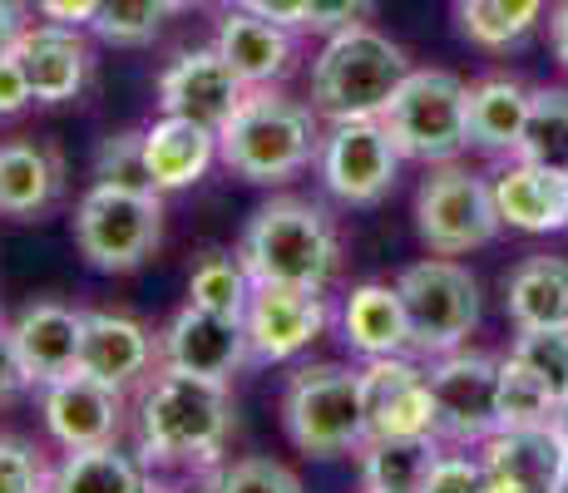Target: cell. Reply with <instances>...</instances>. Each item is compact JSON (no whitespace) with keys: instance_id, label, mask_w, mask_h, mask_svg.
Masks as SVG:
<instances>
[{"instance_id":"obj_1","label":"cell","mask_w":568,"mask_h":493,"mask_svg":"<svg viewBox=\"0 0 568 493\" xmlns=\"http://www.w3.org/2000/svg\"><path fill=\"white\" fill-rule=\"evenodd\" d=\"M233 434V394L223 380H199L183 370H159L139 400V454L149 469H207L217 474L223 444Z\"/></svg>"},{"instance_id":"obj_2","label":"cell","mask_w":568,"mask_h":493,"mask_svg":"<svg viewBox=\"0 0 568 493\" xmlns=\"http://www.w3.org/2000/svg\"><path fill=\"white\" fill-rule=\"evenodd\" d=\"M237 257L257 287L326 291V281L342 267V237L326 207L307 197H272L247 217Z\"/></svg>"},{"instance_id":"obj_3","label":"cell","mask_w":568,"mask_h":493,"mask_svg":"<svg viewBox=\"0 0 568 493\" xmlns=\"http://www.w3.org/2000/svg\"><path fill=\"white\" fill-rule=\"evenodd\" d=\"M322 153L316 109L297 104L277 84H257L237 104V114L217 129V158L243 183H287L312 168Z\"/></svg>"},{"instance_id":"obj_4","label":"cell","mask_w":568,"mask_h":493,"mask_svg":"<svg viewBox=\"0 0 568 493\" xmlns=\"http://www.w3.org/2000/svg\"><path fill=\"white\" fill-rule=\"evenodd\" d=\"M410 60L390 35L362 25H346L326 35L312 64V109L332 124L342 119H381L396 90L406 84Z\"/></svg>"},{"instance_id":"obj_5","label":"cell","mask_w":568,"mask_h":493,"mask_svg":"<svg viewBox=\"0 0 568 493\" xmlns=\"http://www.w3.org/2000/svg\"><path fill=\"white\" fill-rule=\"evenodd\" d=\"M282 430L312 459L356 454L366 444V400L362 370L346 366H297L282 390Z\"/></svg>"},{"instance_id":"obj_6","label":"cell","mask_w":568,"mask_h":493,"mask_svg":"<svg viewBox=\"0 0 568 493\" xmlns=\"http://www.w3.org/2000/svg\"><path fill=\"white\" fill-rule=\"evenodd\" d=\"M381 124L390 129L400 158L425 168L455 163L469 148V84L450 70H410Z\"/></svg>"},{"instance_id":"obj_7","label":"cell","mask_w":568,"mask_h":493,"mask_svg":"<svg viewBox=\"0 0 568 493\" xmlns=\"http://www.w3.org/2000/svg\"><path fill=\"white\" fill-rule=\"evenodd\" d=\"M400 306H406L410 350L420 356H450L479 326V281L455 257L410 261L396 277Z\"/></svg>"},{"instance_id":"obj_8","label":"cell","mask_w":568,"mask_h":493,"mask_svg":"<svg viewBox=\"0 0 568 493\" xmlns=\"http://www.w3.org/2000/svg\"><path fill=\"white\" fill-rule=\"evenodd\" d=\"M163 237V203L144 193L94 183L74 203V243L94 271H134L154 257Z\"/></svg>"},{"instance_id":"obj_9","label":"cell","mask_w":568,"mask_h":493,"mask_svg":"<svg viewBox=\"0 0 568 493\" xmlns=\"http://www.w3.org/2000/svg\"><path fill=\"white\" fill-rule=\"evenodd\" d=\"M495 188L460 163H435V173L415 193V233L435 257H465L475 247H489L499 233Z\"/></svg>"},{"instance_id":"obj_10","label":"cell","mask_w":568,"mask_h":493,"mask_svg":"<svg viewBox=\"0 0 568 493\" xmlns=\"http://www.w3.org/2000/svg\"><path fill=\"white\" fill-rule=\"evenodd\" d=\"M316 173H322L326 193L342 197L346 207H376L396 188L400 148L381 119H342L322 134Z\"/></svg>"},{"instance_id":"obj_11","label":"cell","mask_w":568,"mask_h":493,"mask_svg":"<svg viewBox=\"0 0 568 493\" xmlns=\"http://www.w3.org/2000/svg\"><path fill=\"white\" fill-rule=\"evenodd\" d=\"M435 434L450 444H485L499 430V360L485 350H450L430 370Z\"/></svg>"},{"instance_id":"obj_12","label":"cell","mask_w":568,"mask_h":493,"mask_svg":"<svg viewBox=\"0 0 568 493\" xmlns=\"http://www.w3.org/2000/svg\"><path fill=\"white\" fill-rule=\"evenodd\" d=\"M159 360L169 370L199 380H233L243 366H253V350H247V326L243 316H217L203 306H183L159 336Z\"/></svg>"},{"instance_id":"obj_13","label":"cell","mask_w":568,"mask_h":493,"mask_svg":"<svg viewBox=\"0 0 568 493\" xmlns=\"http://www.w3.org/2000/svg\"><path fill=\"white\" fill-rule=\"evenodd\" d=\"M332 321V306L322 291L307 287H253V301L243 311L247 350L253 366H282V360L302 356Z\"/></svg>"},{"instance_id":"obj_14","label":"cell","mask_w":568,"mask_h":493,"mask_svg":"<svg viewBox=\"0 0 568 493\" xmlns=\"http://www.w3.org/2000/svg\"><path fill=\"white\" fill-rule=\"evenodd\" d=\"M253 84H243V74L217 54V45L207 50H183L169 70L159 74V109L179 119H199L207 129H223L237 114V104L247 99Z\"/></svg>"},{"instance_id":"obj_15","label":"cell","mask_w":568,"mask_h":493,"mask_svg":"<svg viewBox=\"0 0 568 493\" xmlns=\"http://www.w3.org/2000/svg\"><path fill=\"white\" fill-rule=\"evenodd\" d=\"M45 390V430L54 434L60 449H94V444H114L124 430V390L90 380L84 370L50 380Z\"/></svg>"},{"instance_id":"obj_16","label":"cell","mask_w":568,"mask_h":493,"mask_svg":"<svg viewBox=\"0 0 568 493\" xmlns=\"http://www.w3.org/2000/svg\"><path fill=\"white\" fill-rule=\"evenodd\" d=\"M362 400H366V440L371 434H435L430 376L406 356L371 360L362 370Z\"/></svg>"},{"instance_id":"obj_17","label":"cell","mask_w":568,"mask_h":493,"mask_svg":"<svg viewBox=\"0 0 568 493\" xmlns=\"http://www.w3.org/2000/svg\"><path fill=\"white\" fill-rule=\"evenodd\" d=\"M20 60L30 80V94L36 104L45 109H60V104H74L90 84V70H94V54H90V40L80 35V25H26L20 45L10 50Z\"/></svg>"},{"instance_id":"obj_18","label":"cell","mask_w":568,"mask_h":493,"mask_svg":"<svg viewBox=\"0 0 568 493\" xmlns=\"http://www.w3.org/2000/svg\"><path fill=\"white\" fill-rule=\"evenodd\" d=\"M159 360V341L144 321L119 311H84V346H80V370L90 380H104L114 390H129L149 376Z\"/></svg>"},{"instance_id":"obj_19","label":"cell","mask_w":568,"mask_h":493,"mask_svg":"<svg viewBox=\"0 0 568 493\" xmlns=\"http://www.w3.org/2000/svg\"><path fill=\"white\" fill-rule=\"evenodd\" d=\"M217 54L243 74V84H282L297 70V30L277 25V20H262L253 10H227L223 25H217Z\"/></svg>"},{"instance_id":"obj_20","label":"cell","mask_w":568,"mask_h":493,"mask_svg":"<svg viewBox=\"0 0 568 493\" xmlns=\"http://www.w3.org/2000/svg\"><path fill=\"white\" fill-rule=\"evenodd\" d=\"M10 336H16L30 380H36V386H50V380L80 370L84 311H74V306H64V301H30L26 311L16 316Z\"/></svg>"},{"instance_id":"obj_21","label":"cell","mask_w":568,"mask_h":493,"mask_svg":"<svg viewBox=\"0 0 568 493\" xmlns=\"http://www.w3.org/2000/svg\"><path fill=\"white\" fill-rule=\"evenodd\" d=\"M489 188H495L499 223L515 227V233H559V227H568V173L515 158L505 173L489 178Z\"/></svg>"},{"instance_id":"obj_22","label":"cell","mask_w":568,"mask_h":493,"mask_svg":"<svg viewBox=\"0 0 568 493\" xmlns=\"http://www.w3.org/2000/svg\"><path fill=\"white\" fill-rule=\"evenodd\" d=\"M144 148H149V168H154L159 193H179V188H193L213 168L217 129L199 124V119L163 114L154 129H144Z\"/></svg>"},{"instance_id":"obj_23","label":"cell","mask_w":568,"mask_h":493,"mask_svg":"<svg viewBox=\"0 0 568 493\" xmlns=\"http://www.w3.org/2000/svg\"><path fill=\"white\" fill-rule=\"evenodd\" d=\"M356 454L366 493H425L445 449L435 434H371Z\"/></svg>"},{"instance_id":"obj_24","label":"cell","mask_w":568,"mask_h":493,"mask_svg":"<svg viewBox=\"0 0 568 493\" xmlns=\"http://www.w3.org/2000/svg\"><path fill=\"white\" fill-rule=\"evenodd\" d=\"M342 336H346V346L362 350L366 360L410 350V326H406L400 291L386 287V281H366V287H356L342 306Z\"/></svg>"},{"instance_id":"obj_25","label":"cell","mask_w":568,"mask_h":493,"mask_svg":"<svg viewBox=\"0 0 568 493\" xmlns=\"http://www.w3.org/2000/svg\"><path fill=\"white\" fill-rule=\"evenodd\" d=\"M505 311L519 331L568 326V261L564 257H524L505 281Z\"/></svg>"},{"instance_id":"obj_26","label":"cell","mask_w":568,"mask_h":493,"mask_svg":"<svg viewBox=\"0 0 568 493\" xmlns=\"http://www.w3.org/2000/svg\"><path fill=\"white\" fill-rule=\"evenodd\" d=\"M60 153L45 144H0V213L36 217L60 193Z\"/></svg>"},{"instance_id":"obj_27","label":"cell","mask_w":568,"mask_h":493,"mask_svg":"<svg viewBox=\"0 0 568 493\" xmlns=\"http://www.w3.org/2000/svg\"><path fill=\"white\" fill-rule=\"evenodd\" d=\"M529 94L515 80H485L469 90V144L489 153H515L529 119Z\"/></svg>"},{"instance_id":"obj_28","label":"cell","mask_w":568,"mask_h":493,"mask_svg":"<svg viewBox=\"0 0 568 493\" xmlns=\"http://www.w3.org/2000/svg\"><path fill=\"white\" fill-rule=\"evenodd\" d=\"M149 479L134 454L119 444H94V449H64L54 464V493H144Z\"/></svg>"},{"instance_id":"obj_29","label":"cell","mask_w":568,"mask_h":493,"mask_svg":"<svg viewBox=\"0 0 568 493\" xmlns=\"http://www.w3.org/2000/svg\"><path fill=\"white\" fill-rule=\"evenodd\" d=\"M257 281L247 277L237 251H203L189 271V301L217 316H243Z\"/></svg>"},{"instance_id":"obj_30","label":"cell","mask_w":568,"mask_h":493,"mask_svg":"<svg viewBox=\"0 0 568 493\" xmlns=\"http://www.w3.org/2000/svg\"><path fill=\"white\" fill-rule=\"evenodd\" d=\"M515 158L568 173V90H534Z\"/></svg>"},{"instance_id":"obj_31","label":"cell","mask_w":568,"mask_h":493,"mask_svg":"<svg viewBox=\"0 0 568 493\" xmlns=\"http://www.w3.org/2000/svg\"><path fill=\"white\" fill-rule=\"evenodd\" d=\"M544 0H460V30L479 50H509L539 25Z\"/></svg>"},{"instance_id":"obj_32","label":"cell","mask_w":568,"mask_h":493,"mask_svg":"<svg viewBox=\"0 0 568 493\" xmlns=\"http://www.w3.org/2000/svg\"><path fill=\"white\" fill-rule=\"evenodd\" d=\"M169 16H173L169 0H100L90 30L100 40H109V45L139 50V45H149V40L159 35Z\"/></svg>"},{"instance_id":"obj_33","label":"cell","mask_w":568,"mask_h":493,"mask_svg":"<svg viewBox=\"0 0 568 493\" xmlns=\"http://www.w3.org/2000/svg\"><path fill=\"white\" fill-rule=\"evenodd\" d=\"M94 183H104V188H124V193L159 197L154 168H149L144 134H134V129H129V134L104 138L100 153H94Z\"/></svg>"},{"instance_id":"obj_34","label":"cell","mask_w":568,"mask_h":493,"mask_svg":"<svg viewBox=\"0 0 568 493\" xmlns=\"http://www.w3.org/2000/svg\"><path fill=\"white\" fill-rule=\"evenodd\" d=\"M559 400L539 386L524 366L499 360V430H529V424H549Z\"/></svg>"},{"instance_id":"obj_35","label":"cell","mask_w":568,"mask_h":493,"mask_svg":"<svg viewBox=\"0 0 568 493\" xmlns=\"http://www.w3.org/2000/svg\"><path fill=\"white\" fill-rule=\"evenodd\" d=\"M509 360L524 366L554 400L568 394V326H549V331H519Z\"/></svg>"},{"instance_id":"obj_36","label":"cell","mask_w":568,"mask_h":493,"mask_svg":"<svg viewBox=\"0 0 568 493\" xmlns=\"http://www.w3.org/2000/svg\"><path fill=\"white\" fill-rule=\"evenodd\" d=\"M207 493H302V479L277 459H233L207 479Z\"/></svg>"},{"instance_id":"obj_37","label":"cell","mask_w":568,"mask_h":493,"mask_svg":"<svg viewBox=\"0 0 568 493\" xmlns=\"http://www.w3.org/2000/svg\"><path fill=\"white\" fill-rule=\"evenodd\" d=\"M54 469L40 459V449L16 434H0V493H50Z\"/></svg>"},{"instance_id":"obj_38","label":"cell","mask_w":568,"mask_h":493,"mask_svg":"<svg viewBox=\"0 0 568 493\" xmlns=\"http://www.w3.org/2000/svg\"><path fill=\"white\" fill-rule=\"evenodd\" d=\"M425 493H489L485 459L440 454V464H435V474H430V484H425Z\"/></svg>"},{"instance_id":"obj_39","label":"cell","mask_w":568,"mask_h":493,"mask_svg":"<svg viewBox=\"0 0 568 493\" xmlns=\"http://www.w3.org/2000/svg\"><path fill=\"white\" fill-rule=\"evenodd\" d=\"M376 0H307V25L312 35H336L346 25H362Z\"/></svg>"},{"instance_id":"obj_40","label":"cell","mask_w":568,"mask_h":493,"mask_svg":"<svg viewBox=\"0 0 568 493\" xmlns=\"http://www.w3.org/2000/svg\"><path fill=\"white\" fill-rule=\"evenodd\" d=\"M36 380H30V370H26V360H20V346H16V336L0 326V404H16L20 394H26Z\"/></svg>"},{"instance_id":"obj_41","label":"cell","mask_w":568,"mask_h":493,"mask_svg":"<svg viewBox=\"0 0 568 493\" xmlns=\"http://www.w3.org/2000/svg\"><path fill=\"white\" fill-rule=\"evenodd\" d=\"M30 104H36V94H30L26 70H20V60H16V54H6V60H0V119H16V114H26Z\"/></svg>"},{"instance_id":"obj_42","label":"cell","mask_w":568,"mask_h":493,"mask_svg":"<svg viewBox=\"0 0 568 493\" xmlns=\"http://www.w3.org/2000/svg\"><path fill=\"white\" fill-rule=\"evenodd\" d=\"M237 10H253L262 20H277V25L302 30L307 25V0H233Z\"/></svg>"},{"instance_id":"obj_43","label":"cell","mask_w":568,"mask_h":493,"mask_svg":"<svg viewBox=\"0 0 568 493\" xmlns=\"http://www.w3.org/2000/svg\"><path fill=\"white\" fill-rule=\"evenodd\" d=\"M40 20H54V25H90L100 0H36Z\"/></svg>"},{"instance_id":"obj_44","label":"cell","mask_w":568,"mask_h":493,"mask_svg":"<svg viewBox=\"0 0 568 493\" xmlns=\"http://www.w3.org/2000/svg\"><path fill=\"white\" fill-rule=\"evenodd\" d=\"M20 35H26V6L20 0H0V60L20 45Z\"/></svg>"},{"instance_id":"obj_45","label":"cell","mask_w":568,"mask_h":493,"mask_svg":"<svg viewBox=\"0 0 568 493\" xmlns=\"http://www.w3.org/2000/svg\"><path fill=\"white\" fill-rule=\"evenodd\" d=\"M549 45H554V60L568 70V0L549 10Z\"/></svg>"},{"instance_id":"obj_46","label":"cell","mask_w":568,"mask_h":493,"mask_svg":"<svg viewBox=\"0 0 568 493\" xmlns=\"http://www.w3.org/2000/svg\"><path fill=\"white\" fill-rule=\"evenodd\" d=\"M549 424H554V434H559V440L568 444V394L559 400V410H554V420H549Z\"/></svg>"},{"instance_id":"obj_47","label":"cell","mask_w":568,"mask_h":493,"mask_svg":"<svg viewBox=\"0 0 568 493\" xmlns=\"http://www.w3.org/2000/svg\"><path fill=\"white\" fill-rule=\"evenodd\" d=\"M203 6H213V0H169V10H203Z\"/></svg>"},{"instance_id":"obj_48","label":"cell","mask_w":568,"mask_h":493,"mask_svg":"<svg viewBox=\"0 0 568 493\" xmlns=\"http://www.w3.org/2000/svg\"><path fill=\"white\" fill-rule=\"evenodd\" d=\"M144 493H207V489H169V484H149Z\"/></svg>"},{"instance_id":"obj_49","label":"cell","mask_w":568,"mask_h":493,"mask_svg":"<svg viewBox=\"0 0 568 493\" xmlns=\"http://www.w3.org/2000/svg\"><path fill=\"white\" fill-rule=\"evenodd\" d=\"M554 493H568V454H564V469H559V484H554Z\"/></svg>"},{"instance_id":"obj_50","label":"cell","mask_w":568,"mask_h":493,"mask_svg":"<svg viewBox=\"0 0 568 493\" xmlns=\"http://www.w3.org/2000/svg\"><path fill=\"white\" fill-rule=\"evenodd\" d=\"M50 493H54V489H50Z\"/></svg>"}]
</instances>
